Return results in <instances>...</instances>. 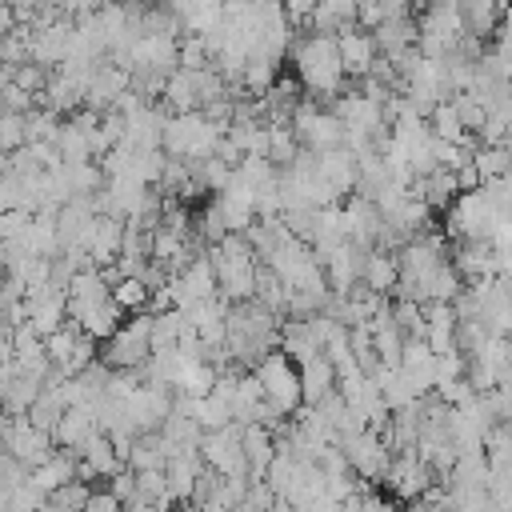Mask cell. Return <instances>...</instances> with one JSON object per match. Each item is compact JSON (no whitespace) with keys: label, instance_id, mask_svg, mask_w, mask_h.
Wrapping results in <instances>:
<instances>
[{"label":"cell","instance_id":"2","mask_svg":"<svg viewBox=\"0 0 512 512\" xmlns=\"http://www.w3.org/2000/svg\"><path fill=\"white\" fill-rule=\"evenodd\" d=\"M220 140H224V132L216 124H208L204 112L168 116V124H164V156H172V160L204 164V160L216 156V144Z\"/></svg>","mask_w":512,"mask_h":512},{"label":"cell","instance_id":"24","mask_svg":"<svg viewBox=\"0 0 512 512\" xmlns=\"http://www.w3.org/2000/svg\"><path fill=\"white\" fill-rule=\"evenodd\" d=\"M360 284H364V288H372L376 296H392V292H396V284H400V264H396V256H392V252L372 248V252H368V260H364V276H360Z\"/></svg>","mask_w":512,"mask_h":512},{"label":"cell","instance_id":"28","mask_svg":"<svg viewBox=\"0 0 512 512\" xmlns=\"http://www.w3.org/2000/svg\"><path fill=\"white\" fill-rule=\"evenodd\" d=\"M296 156H300V140H296L292 124H268V164L276 172H284L296 164Z\"/></svg>","mask_w":512,"mask_h":512},{"label":"cell","instance_id":"12","mask_svg":"<svg viewBox=\"0 0 512 512\" xmlns=\"http://www.w3.org/2000/svg\"><path fill=\"white\" fill-rule=\"evenodd\" d=\"M340 208H344V232H348V240L372 252V248L380 244V232H384V216H380L376 200H368V196L352 192Z\"/></svg>","mask_w":512,"mask_h":512},{"label":"cell","instance_id":"27","mask_svg":"<svg viewBox=\"0 0 512 512\" xmlns=\"http://www.w3.org/2000/svg\"><path fill=\"white\" fill-rule=\"evenodd\" d=\"M64 412H68V404H64V396H60V388L56 384H44V392H40V400L28 408V420H32V428H40V432H56V424L64 420Z\"/></svg>","mask_w":512,"mask_h":512},{"label":"cell","instance_id":"17","mask_svg":"<svg viewBox=\"0 0 512 512\" xmlns=\"http://www.w3.org/2000/svg\"><path fill=\"white\" fill-rule=\"evenodd\" d=\"M400 372L412 380L416 396H428L436 392V356L424 340H404V352H400Z\"/></svg>","mask_w":512,"mask_h":512},{"label":"cell","instance_id":"29","mask_svg":"<svg viewBox=\"0 0 512 512\" xmlns=\"http://www.w3.org/2000/svg\"><path fill=\"white\" fill-rule=\"evenodd\" d=\"M80 336H84V332H80V328H76V324L68 320V324L60 328V332H52V336L44 340V352H48V360H52V368H56V372H64V368L72 364V356H76V344H80Z\"/></svg>","mask_w":512,"mask_h":512},{"label":"cell","instance_id":"36","mask_svg":"<svg viewBox=\"0 0 512 512\" xmlns=\"http://www.w3.org/2000/svg\"><path fill=\"white\" fill-rule=\"evenodd\" d=\"M48 80H52V72H48V68H40V64H20V68L12 72V84H16V88H24L28 96H40V92L48 88Z\"/></svg>","mask_w":512,"mask_h":512},{"label":"cell","instance_id":"39","mask_svg":"<svg viewBox=\"0 0 512 512\" xmlns=\"http://www.w3.org/2000/svg\"><path fill=\"white\" fill-rule=\"evenodd\" d=\"M12 72H16V68H8V64H0V96H4L8 88H12Z\"/></svg>","mask_w":512,"mask_h":512},{"label":"cell","instance_id":"3","mask_svg":"<svg viewBox=\"0 0 512 512\" xmlns=\"http://www.w3.org/2000/svg\"><path fill=\"white\" fill-rule=\"evenodd\" d=\"M148 360H152V312L132 316L128 324H120L116 336L100 344V364L112 372H140Z\"/></svg>","mask_w":512,"mask_h":512},{"label":"cell","instance_id":"15","mask_svg":"<svg viewBox=\"0 0 512 512\" xmlns=\"http://www.w3.org/2000/svg\"><path fill=\"white\" fill-rule=\"evenodd\" d=\"M336 48H340L344 76H352V80H364V76L372 72V64L380 60L376 40H372V32H364V28H348V32H340V36H336Z\"/></svg>","mask_w":512,"mask_h":512},{"label":"cell","instance_id":"31","mask_svg":"<svg viewBox=\"0 0 512 512\" xmlns=\"http://www.w3.org/2000/svg\"><path fill=\"white\" fill-rule=\"evenodd\" d=\"M92 488L84 484V480H72V484H64L60 492H52L48 496V512H84L88 504H92Z\"/></svg>","mask_w":512,"mask_h":512},{"label":"cell","instance_id":"22","mask_svg":"<svg viewBox=\"0 0 512 512\" xmlns=\"http://www.w3.org/2000/svg\"><path fill=\"white\" fill-rule=\"evenodd\" d=\"M336 368L328 364V356H316L308 364H300V392H304V408H316L324 396L336 392Z\"/></svg>","mask_w":512,"mask_h":512},{"label":"cell","instance_id":"40","mask_svg":"<svg viewBox=\"0 0 512 512\" xmlns=\"http://www.w3.org/2000/svg\"><path fill=\"white\" fill-rule=\"evenodd\" d=\"M400 512H436V508H432V504H424V500H412V504H404Z\"/></svg>","mask_w":512,"mask_h":512},{"label":"cell","instance_id":"8","mask_svg":"<svg viewBox=\"0 0 512 512\" xmlns=\"http://www.w3.org/2000/svg\"><path fill=\"white\" fill-rule=\"evenodd\" d=\"M344 448V456H348V464H352V476L356 480H364V484H384V476H388V468H392V460H396V452L384 444V436H376V432H360L356 440H348V444H340Z\"/></svg>","mask_w":512,"mask_h":512},{"label":"cell","instance_id":"34","mask_svg":"<svg viewBox=\"0 0 512 512\" xmlns=\"http://www.w3.org/2000/svg\"><path fill=\"white\" fill-rule=\"evenodd\" d=\"M24 144H28V136H24V116L0 112V152L12 156V152H20Z\"/></svg>","mask_w":512,"mask_h":512},{"label":"cell","instance_id":"9","mask_svg":"<svg viewBox=\"0 0 512 512\" xmlns=\"http://www.w3.org/2000/svg\"><path fill=\"white\" fill-rule=\"evenodd\" d=\"M432 484H436V472L416 456V448H412V452H400V456L392 460L388 476H384V488H388V496H392L396 504L424 500V492H428Z\"/></svg>","mask_w":512,"mask_h":512},{"label":"cell","instance_id":"14","mask_svg":"<svg viewBox=\"0 0 512 512\" xmlns=\"http://www.w3.org/2000/svg\"><path fill=\"white\" fill-rule=\"evenodd\" d=\"M200 472H204V456H200V448H180V452L164 464V480H168V496H172V504H192V492H196Z\"/></svg>","mask_w":512,"mask_h":512},{"label":"cell","instance_id":"11","mask_svg":"<svg viewBox=\"0 0 512 512\" xmlns=\"http://www.w3.org/2000/svg\"><path fill=\"white\" fill-rule=\"evenodd\" d=\"M24 300H28V324L40 340H48L52 332H60L68 324V292L44 284V288H32Z\"/></svg>","mask_w":512,"mask_h":512},{"label":"cell","instance_id":"42","mask_svg":"<svg viewBox=\"0 0 512 512\" xmlns=\"http://www.w3.org/2000/svg\"><path fill=\"white\" fill-rule=\"evenodd\" d=\"M0 280H4V268H0Z\"/></svg>","mask_w":512,"mask_h":512},{"label":"cell","instance_id":"32","mask_svg":"<svg viewBox=\"0 0 512 512\" xmlns=\"http://www.w3.org/2000/svg\"><path fill=\"white\" fill-rule=\"evenodd\" d=\"M112 300H116V308H120V312L140 316V312L148 308L152 292H148V284H144V280H120V284L112 288Z\"/></svg>","mask_w":512,"mask_h":512},{"label":"cell","instance_id":"16","mask_svg":"<svg viewBox=\"0 0 512 512\" xmlns=\"http://www.w3.org/2000/svg\"><path fill=\"white\" fill-rule=\"evenodd\" d=\"M316 172H320V180L340 196V204L356 192V184H360V168H356V156L348 152V148H336V152H324V156H316Z\"/></svg>","mask_w":512,"mask_h":512},{"label":"cell","instance_id":"6","mask_svg":"<svg viewBox=\"0 0 512 512\" xmlns=\"http://www.w3.org/2000/svg\"><path fill=\"white\" fill-rule=\"evenodd\" d=\"M0 448H4L16 464H24L28 472L56 456V444H52L48 432L32 428L28 416H8V412H0Z\"/></svg>","mask_w":512,"mask_h":512},{"label":"cell","instance_id":"20","mask_svg":"<svg viewBox=\"0 0 512 512\" xmlns=\"http://www.w3.org/2000/svg\"><path fill=\"white\" fill-rule=\"evenodd\" d=\"M244 460H248V480H264L272 460H276V436L260 424H248L244 428Z\"/></svg>","mask_w":512,"mask_h":512},{"label":"cell","instance_id":"10","mask_svg":"<svg viewBox=\"0 0 512 512\" xmlns=\"http://www.w3.org/2000/svg\"><path fill=\"white\" fill-rule=\"evenodd\" d=\"M364 260H368V248H360V244H352V240H344L340 248H332V252L320 260L324 280H328V292H332V296H348V292L360 284V276H364Z\"/></svg>","mask_w":512,"mask_h":512},{"label":"cell","instance_id":"30","mask_svg":"<svg viewBox=\"0 0 512 512\" xmlns=\"http://www.w3.org/2000/svg\"><path fill=\"white\" fill-rule=\"evenodd\" d=\"M392 320L400 328L404 340H424L428 332V316H424V304H412V300H392Z\"/></svg>","mask_w":512,"mask_h":512},{"label":"cell","instance_id":"18","mask_svg":"<svg viewBox=\"0 0 512 512\" xmlns=\"http://www.w3.org/2000/svg\"><path fill=\"white\" fill-rule=\"evenodd\" d=\"M180 448L164 436V432H144L132 440V456H128V468L132 472H160Z\"/></svg>","mask_w":512,"mask_h":512},{"label":"cell","instance_id":"4","mask_svg":"<svg viewBox=\"0 0 512 512\" xmlns=\"http://www.w3.org/2000/svg\"><path fill=\"white\" fill-rule=\"evenodd\" d=\"M292 132H296L300 148L312 152V156H324V152L344 148V124H340L320 100H312V96L296 104V112H292Z\"/></svg>","mask_w":512,"mask_h":512},{"label":"cell","instance_id":"26","mask_svg":"<svg viewBox=\"0 0 512 512\" xmlns=\"http://www.w3.org/2000/svg\"><path fill=\"white\" fill-rule=\"evenodd\" d=\"M472 164H476L484 184H496V180L512 176V144H480Z\"/></svg>","mask_w":512,"mask_h":512},{"label":"cell","instance_id":"19","mask_svg":"<svg viewBox=\"0 0 512 512\" xmlns=\"http://www.w3.org/2000/svg\"><path fill=\"white\" fill-rule=\"evenodd\" d=\"M96 432H100V424H96L92 408H68L64 420L56 424V432H52V444H56L60 452H76V448H84Z\"/></svg>","mask_w":512,"mask_h":512},{"label":"cell","instance_id":"23","mask_svg":"<svg viewBox=\"0 0 512 512\" xmlns=\"http://www.w3.org/2000/svg\"><path fill=\"white\" fill-rule=\"evenodd\" d=\"M500 16H504V8L492 4V0H468V4H460L464 36H476L480 44H492V36L500 28Z\"/></svg>","mask_w":512,"mask_h":512},{"label":"cell","instance_id":"25","mask_svg":"<svg viewBox=\"0 0 512 512\" xmlns=\"http://www.w3.org/2000/svg\"><path fill=\"white\" fill-rule=\"evenodd\" d=\"M76 464H80V460H76L72 452H60V448H56L52 460H44L40 468H32V484H36L44 496H52V492H60L64 484L76 480Z\"/></svg>","mask_w":512,"mask_h":512},{"label":"cell","instance_id":"38","mask_svg":"<svg viewBox=\"0 0 512 512\" xmlns=\"http://www.w3.org/2000/svg\"><path fill=\"white\" fill-rule=\"evenodd\" d=\"M104 492H108V496H112L120 508H124V504H132V500H136V472H132V468L116 472V476L108 480V488H104Z\"/></svg>","mask_w":512,"mask_h":512},{"label":"cell","instance_id":"5","mask_svg":"<svg viewBox=\"0 0 512 512\" xmlns=\"http://www.w3.org/2000/svg\"><path fill=\"white\" fill-rule=\"evenodd\" d=\"M256 380H260V388H264V400L280 412V416H292V412H300L304 408V392H300V368L284 356V352H268L260 364H256V372H252Z\"/></svg>","mask_w":512,"mask_h":512},{"label":"cell","instance_id":"37","mask_svg":"<svg viewBox=\"0 0 512 512\" xmlns=\"http://www.w3.org/2000/svg\"><path fill=\"white\" fill-rule=\"evenodd\" d=\"M32 220H36V216H32V212H20V208H16V212H4V216H0V244L24 240V232L32 228Z\"/></svg>","mask_w":512,"mask_h":512},{"label":"cell","instance_id":"13","mask_svg":"<svg viewBox=\"0 0 512 512\" xmlns=\"http://www.w3.org/2000/svg\"><path fill=\"white\" fill-rule=\"evenodd\" d=\"M80 464H76V480H112L116 472H124V460L116 456V448H112V440L104 436V432H96L84 448H76L72 452Z\"/></svg>","mask_w":512,"mask_h":512},{"label":"cell","instance_id":"21","mask_svg":"<svg viewBox=\"0 0 512 512\" xmlns=\"http://www.w3.org/2000/svg\"><path fill=\"white\" fill-rule=\"evenodd\" d=\"M160 108L168 116H188V112H200V96H196V72H184L176 68L164 84V96H160Z\"/></svg>","mask_w":512,"mask_h":512},{"label":"cell","instance_id":"1","mask_svg":"<svg viewBox=\"0 0 512 512\" xmlns=\"http://www.w3.org/2000/svg\"><path fill=\"white\" fill-rule=\"evenodd\" d=\"M288 56H292V68H296L300 88H304L312 100L324 96V104H328L332 96H340V92L348 88V80H344V64H340V48H336V36H316V32L296 36Z\"/></svg>","mask_w":512,"mask_h":512},{"label":"cell","instance_id":"7","mask_svg":"<svg viewBox=\"0 0 512 512\" xmlns=\"http://www.w3.org/2000/svg\"><path fill=\"white\" fill-rule=\"evenodd\" d=\"M244 428L228 424L220 432H204L200 440V456L216 476H248V460H244Z\"/></svg>","mask_w":512,"mask_h":512},{"label":"cell","instance_id":"41","mask_svg":"<svg viewBox=\"0 0 512 512\" xmlns=\"http://www.w3.org/2000/svg\"><path fill=\"white\" fill-rule=\"evenodd\" d=\"M272 512H292V508H288V504H276V508H272Z\"/></svg>","mask_w":512,"mask_h":512},{"label":"cell","instance_id":"35","mask_svg":"<svg viewBox=\"0 0 512 512\" xmlns=\"http://www.w3.org/2000/svg\"><path fill=\"white\" fill-rule=\"evenodd\" d=\"M180 68H184V72H204V68H212V56H208V48H204L200 36H180Z\"/></svg>","mask_w":512,"mask_h":512},{"label":"cell","instance_id":"33","mask_svg":"<svg viewBox=\"0 0 512 512\" xmlns=\"http://www.w3.org/2000/svg\"><path fill=\"white\" fill-rule=\"evenodd\" d=\"M452 104H456V112H460V124L476 136V132L484 128V120H488V108H484L472 92H456V96H452Z\"/></svg>","mask_w":512,"mask_h":512}]
</instances>
